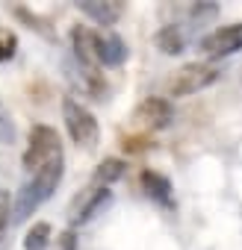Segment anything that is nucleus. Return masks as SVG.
<instances>
[{
  "label": "nucleus",
  "mask_w": 242,
  "mask_h": 250,
  "mask_svg": "<svg viewBox=\"0 0 242 250\" xmlns=\"http://www.w3.org/2000/svg\"><path fill=\"white\" fill-rule=\"evenodd\" d=\"M62 174H65V162H62V156L59 159H53V162H48L45 168H39L36 174H33V180H27L24 186H21V191H18V197H15V203H12V224H24L53 191H56V186H59V180H62Z\"/></svg>",
  "instance_id": "nucleus-1"
},
{
  "label": "nucleus",
  "mask_w": 242,
  "mask_h": 250,
  "mask_svg": "<svg viewBox=\"0 0 242 250\" xmlns=\"http://www.w3.org/2000/svg\"><path fill=\"white\" fill-rule=\"evenodd\" d=\"M62 118H65V130L71 136V142L83 150H92L100 139V127H97V121L95 115L74 97H65L62 100Z\"/></svg>",
  "instance_id": "nucleus-2"
},
{
  "label": "nucleus",
  "mask_w": 242,
  "mask_h": 250,
  "mask_svg": "<svg viewBox=\"0 0 242 250\" xmlns=\"http://www.w3.org/2000/svg\"><path fill=\"white\" fill-rule=\"evenodd\" d=\"M59 156H62V145H59L56 130L48 127V124H36V127L30 130V145H27L24 159H21L24 168L36 174L39 168H45L48 162H53Z\"/></svg>",
  "instance_id": "nucleus-3"
},
{
  "label": "nucleus",
  "mask_w": 242,
  "mask_h": 250,
  "mask_svg": "<svg viewBox=\"0 0 242 250\" xmlns=\"http://www.w3.org/2000/svg\"><path fill=\"white\" fill-rule=\"evenodd\" d=\"M216 80H218V68L216 65H210V62H189V65H183L174 74V80H171V97L198 94L207 85H213Z\"/></svg>",
  "instance_id": "nucleus-4"
},
{
  "label": "nucleus",
  "mask_w": 242,
  "mask_h": 250,
  "mask_svg": "<svg viewBox=\"0 0 242 250\" xmlns=\"http://www.w3.org/2000/svg\"><path fill=\"white\" fill-rule=\"evenodd\" d=\"M171 121H174V109L166 97H145L133 112V124L142 130H166L171 127Z\"/></svg>",
  "instance_id": "nucleus-5"
},
{
  "label": "nucleus",
  "mask_w": 242,
  "mask_h": 250,
  "mask_svg": "<svg viewBox=\"0 0 242 250\" xmlns=\"http://www.w3.org/2000/svg\"><path fill=\"white\" fill-rule=\"evenodd\" d=\"M201 50L210 59H221V56L239 53L242 50V24H227V27L213 30L210 36L201 39Z\"/></svg>",
  "instance_id": "nucleus-6"
},
{
  "label": "nucleus",
  "mask_w": 242,
  "mask_h": 250,
  "mask_svg": "<svg viewBox=\"0 0 242 250\" xmlns=\"http://www.w3.org/2000/svg\"><path fill=\"white\" fill-rule=\"evenodd\" d=\"M71 50H74V59L86 68H100V42L103 36H97L95 30L89 27H71Z\"/></svg>",
  "instance_id": "nucleus-7"
},
{
  "label": "nucleus",
  "mask_w": 242,
  "mask_h": 250,
  "mask_svg": "<svg viewBox=\"0 0 242 250\" xmlns=\"http://www.w3.org/2000/svg\"><path fill=\"white\" fill-rule=\"evenodd\" d=\"M109 200H112V191L109 188H103V186H92L83 197H77L74 200V206H71V215H68V221H71V229L74 227H83V224H89L103 206H109Z\"/></svg>",
  "instance_id": "nucleus-8"
},
{
  "label": "nucleus",
  "mask_w": 242,
  "mask_h": 250,
  "mask_svg": "<svg viewBox=\"0 0 242 250\" xmlns=\"http://www.w3.org/2000/svg\"><path fill=\"white\" fill-rule=\"evenodd\" d=\"M77 6H80V12H86L100 27H112L121 18V12H124V6L118 0H80Z\"/></svg>",
  "instance_id": "nucleus-9"
},
{
  "label": "nucleus",
  "mask_w": 242,
  "mask_h": 250,
  "mask_svg": "<svg viewBox=\"0 0 242 250\" xmlns=\"http://www.w3.org/2000/svg\"><path fill=\"white\" fill-rule=\"evenodd\" d=\"M139 186H142V191H145L151 200H157L160 206H174V197H171V183H169L163 174H157V171L145 168V171L139 174Z\"/></svg>",
  "instance_id": "nucleus-10"
},
{
  "label": "nucleus",
  "mask_w": 242,
  "mask_h": 250,
  "mask_svg": "<svg viewBox=\"0 0 242 250\" xmlns=\"http://www.w3.org/2000/svg\"><path fill=\"white\" fill-rule=\"evenodd\" d=\"M127 59V44H124V39H118V36H103V42H100V65L103 68H118L121 62Z\"/></svg>",
  "instance_id": "nucleus-11"
},
{
  "label": "nucleus",
  "mask_w": 242,
  "mask_h": 250,
  "mask_svg": "<svg viewBox=\"0 0 242 250\" xmlns=\"http://www.w3.org/2000/svg\"><path fill=\"white\" fill-rule=\"evenodd\" d=\"M124 168H127V162H124V159H115V156L103 159V162L95 168L92 186H103V188H109L115 180H121V177H124Z\"/></svg>",
  "instance_id": "nucleus-12"
},
{
  "label": "nucleus",
  "mask_w": 242,
  "mask_h": 250,
  "mask_svg": "<svg viewBox=\"0 0 242 250\" xmlns=\"http://www.w3.org/2000/svg\"><path fill=\"white\" fill-rule=\"evenodd\" d=\"M157 47H160V53H166V56H177V53H183L186 39H183L180 27H174V24L163 27V30L157 33Z\"/></svg>",
  "instance_id": "nucleus-13"
},
{
  "label": "nucleus",
  "mask_w": 242,
  "mask_h": 250,
  "mask_svg": "<svg viewBox=\"0 0 242 250\" xmlns=\"http://www.w3.org/2000/svg\"><path fill=\"white\" fill-rule=\"evenodd\" d=\"M48 244H50V224L45 221L33 224V229L24 235V250H48Z\"/></svg>",
  "instance_id": "nucleus-14"
},
{
  "label": "nucleus",
  "mask_w": 242,
  "mask_h": 250,
  "mask_svg": "<svg viewBox=\"0 0 242 250\" xmlns=\"http://www.w3.org/2000/svg\"><path fill=\"white\" fill-rule=\"evenodd\" d=\"M15 121L9 115V109L3 106V100H0V145H12L15 142Z\"/></svg>",
  "instance_id": "nucleus-15"
},
{
  "label": "nucleus",
  "mask_w": 242,
  "mask_h": 250,
  "mask_svg": "<svg viewBox=\"0 0 242 250\" xmlns=\"http://www.w3.org/2000/svg\"><path fill=\"white\" fill-rule=\"evenodd\" d=\"M18 50V36L12 30H0V65L9 62Z\"/></svg>",
  "instance_id": "nucleus-16"
},
{
  "label": "nucleus",
  "mask_w": 242,
  "mask_h": 250,
  "mask_svg": "<svg viewBox=\"0 0 242 250\" xmlns=\"http://www.w3.org/2000/svg\"><path fill=\"white\" fill-rule=\"evenodd\" d=\"M12 197H9V191L6 188H0V241H3V232H6V227H9V215H12Z\"/></svg>",
  "instance_id": "nucleus-17"
},
{
  "label": "nucleus",
  "mask_w": 242,
  "mask_h": 250,
  "mask_svg": "<svg viewBox=\"0 0 242 250\" xmlns=\"http://www.w3.org/2000/svg\"><path fill=\"white\" fill-rule=\"evenodd\" d=\"M53 250H77V232H74L71 227H68V229H62V232L56 235Z\"/></svg>",
  "instance_id": "nucleus-18"
}]
</instances>
